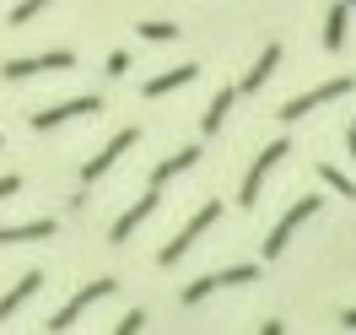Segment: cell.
Instances as JSON below:
<instances>
[{"label": "cell", "mask_w": 356, "mask_h": 335, "mask_svg": "<svg viewBox=\"0 0 356 335\" xmlns=\"http://www.w3.org/2000/svg\"><path fill=\"white\" fill-rule=\"evenodd\" d=\"M351 87H356L351 76H334V81H318V87H308L302 98H291L286 109H275V119H281V125H291V119H302V114H313L318 103H334V98H346Z\"/></svg>", "instance_id": "obj_1"}, {"label": "cell", "mask_w": 356, "mask_h": 335, "mask_svg": "<svg viewBox=\"0 0 356 335\" xmlns=\"http://www.w3.org/2000/svg\"><path fill=\"white\" fill-rule=\"evenodd\" d=\"M313 211H318V195H302V201L291 205L286 217H281V222H275V233H270V238H265V260H281V254H286V244H291V233H297V227L308 222Z\"/></svg>", "instance_id": "obj_2"}, {"label": "cell", "mask_w": 356, "mask_h": 335, "mask_svg": "<svg viewBox=\"0 0 356 335\" xmlns=\"http://www.w3.org/2000/svg\"><path fill=\"white\" fill-rule=\"evenodd\" d=\"M65 65H76V54H70V49H54V54H22V60H6V65H0V76H6V81H27V76L65 70Z\"/></svg>", "instance_id": "obj_3"}, {"label": "cell", "mask_w": 356, "mask_h": 335, "mask_svg": "<svg viewBox=\"0 0 356 335\" xmlns=\"http://www.w3.org/2000/svg\"><path fill=\"white\" fill-rule=\"evenodd\" d=\"M216 217H222V205H216V201H205L200 211H195V217L184 222V233H178V238H173V244H168V249H162L156 260H162V265H178V260H184V249L195 244V238H200V233H205V227H211V222H216Z\"/></svg>", "instance_id": "obj_4"}, {"label": "cell", "mask_w": 356, "mask_h": 335, "mask_svg": "<svg viewBox=\"0 0 356 335\" xmlns=\"http://www.w3.org/2000/svg\"><path fill=\"white\" fill-rule=\"evenodd\" d=\"M87 114H103V98H65V103H54V109L33 114V130H54V125H65V119H87Z\"/></svg>", "instance_id": "obj_5"}, {"label": "cell", "mask_w": 356, "mask_h": 335, "mask_svg": "<svg viewBox=\"0 0 356 335\" xmlns=\"http://www.w3.org/2000/svg\"><path fill=\"white\" fill-rule=\"evenodd\" d=\"M286 152H291L286 141H275V146H265V152H259V162L248 168V179H243V195H238V205H243V211H254V201H259V189H265V179H270V168H275Z\"/></svg>", "instance_id": "obj_6"}, {"label": "cell", "mask_w": 356, "mask_h": 335, "mask_svg": "<svg viewBox=\"0 0 356 335\" xmlns=\"http://www.w3.org/2000/svg\"><path fill=\"white\" fill-rule=\"evenodd\" d=\"M113 287H119L113 276H97L92 287H81V292H76V297H70V303H65V309H60V313H54V319H49V330H70V325H76V313H81V309H92L97 297H108Z\"/></svg>", "instance_id": "obj_7"}, {"label": "cell", "mask_w": 356, "mask_h": 335, "mask_svg": "<svg viewBox=\"0 0 356 335\" xmlns=\"http://www.w3.org/2000/svg\"><path fill=\"white\" fill-rule=\"evenodd\" d=\"M238 281H259V265H232V270H222V276H200V281L184 287V303H205L216 287H238Z\"/></svg>", "instance_id": "obj_8"}, {"label": "cell", "mask_w": 356, "mask_h": 335, "mask_svg": "<svg viewBox=\"0 0 356 335\" xmlns=\"http://www.w3.org/2000/svg\"><path fill=\"white\" fill-rule=\"evenodd\" d=\"M135 141H140V130H119V135L108 141V146H103V152H97V157L87 162V168H81V184H97V179H103V173L113 168V162H119V157H124V152L135 146Z\"/></svg>", "instance_id": "obj_9"}, {"label": "cell", "mask_w": 356, "mask_h": 335, "mask_svg": "<svg viewBox=\"0 0 356 335\" xmlns=\"http://www.w3.org/2000/svg\"><path fill=\"white\" fill-rule=\"evenodd\" d=\"M156 211V195H140V201L130 205V211H124V217H119V222H113V233H108V244H130V233L140 222H146V217H152Z\"/></svg>", "instance_id": "obj_10"}, {"label": "cell", "mask_w": 356, "mask_h": 335, "mask_svg": "<svg viewBox=\"0 0 356 335\" xmlns=\"http://www.w3.org/2000/svg\"><path fill=\"white\" fill-rule=\"evenodd\" d=\"M195 162H200V146H184V152H173L168 162H156V168H152V189H162L168 179H178V173L195 168Z\"/></svg>", "instance_id": "obj_11"}, {"label": "cell", "mask_w": 356, "mask_h": 335, "mask_svg": "<svg viewBox=\"0 0 356 335\" xmlns=\"http://www.w3.org/2000/svg\"><path fill=\"white\" fill-rule=\"evenodd\" d=\"M275 65H281V44H270L265 54H259V65H254V70L243 76V81H238V98H248V92H259V87L270 81V70H275Z\"/></svg>", "instance_id": "obj_12"}, {"label": "cell", "mask_w": 356, "mask_h": 335, "mask_svg": "<svg viewBox=\"0 0 356 335\" xmlns=\"http://www.w3.org/2000/svg\"><path fill=\"white\" fill-rule=\"evenodd\" d=\"M195 76H200V65H178V70H168V76H152V81H146V98H162V92H178V87H189V81H195Z\"/></svg>", "instance_id": "obj_13"}, {"label": "cell", "mask_w": 356, "mask_h": 335, "mask_svg": "<svg viewBox=\"0 0 356 335\" xmlns=\"http://www.w3.org/2000/svg\"><path fill=\"white\" fill-rule=\"evenodd\" d=\"M232 103H238V87H222L216 98H211V109L200 114V130H205V135H216V130H222V119L232 114Z\"/></svg>", "instance_id": "obj_14"}, {"label": "cell", "mask_w": 356, "mask_h": 335, "mask_svg": "<svg viewBox=\"0 0 356 335\" xmlns=\"http://www.w3.org/2000/svg\"><path fill=\"white\" fill-rule=\"evenodd\" d=\"M38 287H44V276H38V270H27L22 281H17V287H11V292H6V297H0V319H11V313L22 309V303H27V297H33V292H38Z\"/></svg>", "instance_id": "obj_15"}, {"label": "cell", "mask_w": 356, "mask_h": 335, "mask_svg": "<svg viewBox=\"0 0 356 335\" xmlns=\"http://www.w3.org/2000/svg\"><path fill=\"white\" fill-rule=\"evenodd\" d=\"M38 238H54V222H49V217L22 222V227H0V244H38Z\"/></svg>", "instance_id": "obj_16"}, {"label": "cell", "mask_w": 356, "mask_h": 335, "mask_svg": "<svg viewBox=\"0 0 356 335\" xmlns=\"http://www.w3.org/2000/svg\"><path fill=\"white\" fill-rule=\"evenodd\" d=\"M346 17H351V6L340 0V6H330V22H324V49H340L346 44Z\"/></svg>", "instance_id": "obj_17"}, {"label": "cell", "mask_w": 356, "mask_h": 335, "mask_svg": "<svg viewBox=\"0 0 356 335\" xmlns=\"http://www.w3.org/2000/svg\"><path fill=\"white\" fill-rule=\"evenodd\" d=\"M318 179L330 184L334 195H346V201H356V179H346V173H340L334 162H318Z\"/></svg>", "instance_id": "obj_18"}, {"label": "cell", "mask_w": 356, "mask_h": 335, "mask_svg": "<svg viewBox=\"0 0 356 335\" xmlns=\"http://www.w3.org/2000/svg\"><path fill=\"white\" fill-rule=\"evenodd\" d=\"M140 38H152V44H168V38H178L173 22H140Z\"/></svg>", "instance_id": "obj_19"}, {"label": "cell", "mask_w": 356, "mask_h": 335, "mask_svg": "<svg viewBox=\"0 0 356 335\" xmlns=\"http://www.w3.org/2000/svg\"><path fill=\"white\" fill-rule=\"evenodd\" d=\"M44 6H49V0H22V6L11 11V27H27L33 17H38V11H44Z\"/></svg>", "instance_id": "obj_20"}, {"label": "cell", "mask_w": 356, "mask_h": 335, "mask_svg": "<svg viewBox=\"0 0 356 335\" xmlns=\"http://www.w3.org/2000/svg\"><path fill=\"white\" fill-rule=\"evenodd\" d=\"M103 70H108L113 81H124V76H130V54H124V49H113V54H108V65H103Z\"/></svg>", "instance_id": "obj_21"}, {"label": "cell", "mask_w": 356, "mask_h": 335, "mask_svg": "<svg viewBox=\"0 0 356 335\" xmlns=\"http://www.w3.org/2000/svg\"><path fill=\"white\" fill-rule=\"evenodd\" d=\"M140 325H146V313H140V309H130L124 319H119V325H113V330H119V335H135Z\"/></svg>", "instance_id": "obj_22"}, {"label": "cell", "mask_w": 356, "mask_h": 335, "mask_svg": "<svg viewBox=\"0 0 356 335\" xmlns=\"http://www.w3.org/2000/svg\"><path fill=\"white\" fill-rule=\"evenodd\" d=\"M17 189H22V179H17V173H6V179H0V205L11 201V195H17Z\"/></svg>", "instance_id": "obj_23"}, {"label": "cell", "mask_w": 356, "mask_h": 335, "mask_svg": "<svg viewBox=\"0 0 356 335\" xmlns=\"http://www.w3.org/2000/svg\"><path fill=\"white\" fill-rule=\"evenodd\" d=\"M340 325H346V330H356V309H346V313H340Z\"/></svg>", "instance_id": "obj_24"}, {"label": "cell", "mask_w": 356, "mask_h": 335, "mask_svg": "<svg viewBox=\"0 0 356 335\" xmlns=\"http://www.w3.org/2000/svg\"><path fill=\"white\" fill-rule=\"evenodd\" d=\"M346 146H351V157H356V125H351V130H346Z\"/></svg>", "instance_id": "obj_25"}, {"label": "cell", "mask_w": 356, "mask_h": 335, "mask_svg": "<svg viewBox=\"0 0 356 335\" xmlns=\"http://www.w3.org/2000/svg\"><path fill=\"white\" fill-rule=\"evenodd\" d=\"M346 6H356V0H346Z\"/></svg>", "instance_id": "obj_26"}, {"label": "cell", "mask_w": 356, "mask_h": 335, "mask_svg": "<svg viewBox=\"0 0 356 335\" xmlns=\"http://www.w3.org/2000/svg\"><path fill=\"white\" fill-rule=\"evenodd\" d=\"M0 146H6V141H0Z\"/></svg>", "instance_id": "obj_27"}]
</instances>
